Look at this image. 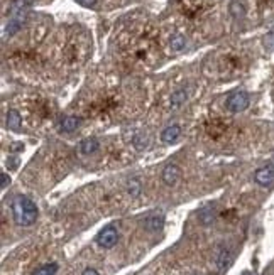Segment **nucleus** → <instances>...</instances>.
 <instances>
[{"label":"nucleus","instance_id":"21","mask_svg":"<svg viewBox=\"0 0 274 275\" xmlns=\"http://www.w3.org/2000/svg\"><path fill=\"white\" fill-rule=\"evenodd\" d=\"M81 275H100V274H98L95 269H85V270H83Z\"/></svg>","mask_w":274,"mask_h":275},{"label":"nucleus","instance_id":"13","mask_svg":"<svg viewBox=\"0 0 274 275\" xmlns=\"http://www.w3.org/2000/svg\"><path fill=\"white\" fill-rule=\"evenodd\" d=\"M169 48L174 53H180L186 48V37L183 36V34H174V36L169 39Z\"/></svg>","mask_w":274,"mask_h":275},{"label":"nucleus","instance_id":"9","mask_svg":"<svg viewBox=\"0 0 274 275\" xmlns=\"http://www.w3.org/2000/svg\"><path fill=\"white\" fill-rule=\"evenodd\" d=\"M80 123H81V120L78 119V117L70 115V117H65V119L61 120V123H59V128H61V132L71 133V132H75L78 127H80Z\"/></svg>","mask_w":274,"mask_h":275},{"label":"nucleus","instance_id":"17","mask_svg":"<svg viewBox=\"0 0 274 275\" xmlns=\"http://www.w3.org/2000/svg\"><path fill=\"white\" fill-rule=\"evenodd\" d=\"M127 191H129V194L132 196V198H137V196L141 194V183H139L137 179L129 181V186H127Z\"/></svg>","mask_w":274,"mask_h":275},{"label":"nucleus","instance_id":"7","mask_svg":"<svg viewBox=\"0 0 274 275\" xmlns=\"http://www.w3.org/2000/svg\"><path fill=\"white\" fill-rule=\"evenodd\" d=\"M162 225H164V214H162V213L149 214L148 218H146V221H144L146 230H149V231H159L162 228Z\"/></svg>","mask_w":274,"mask_h":275},{"label":"nucleus","instance_id":"18","mask_svg":"<svg viewBox=\"0 0 274 275\" xmlns=\"http://www.w3.org/2000/svg\"><path fill=\"white\" fill-rule=\"evenodd\" d=\"M75 2L80 3V5H83V7H88V9H91V7L97 5L98 0H75Z\"/></svg>","mask_w":274,"mask_h":275},{"label":"nucleus","instance_id":"15","mask_svg":"<svg viewBox=\"0 0 274 275\" xmlns=\"http://www.w3.org/2000/svg\"><path fill=\"white\" fill-rule=\"evenodd\" d=\"M58 272V263H46V265L39 267L33 275H54Z\"/></svg>","mask_w":274,"mask_h":275},{"label":"nucleus","instance_id":"12","mask_svg":"<svg viewBox=\"0 0 274 275\" xmlns=\"http://www.w3.org/2000/svg\"><path fill=\"white\" fill-rule=\"evenodd\" d=\"M215 263L218 267V270H225L227 267L232 263V253H230V250L227 248H222L220 251H218L217 258H215Z\"/></svg>","mask_w":274,"mask_h":275},{"label":"nucleus","instance_id":"6","mask_svg":"<svg viewBox=\"0 0 274 275\" xmlns=\"http://www.w3.org/2000/svg\"><path fill=\"white\" fill-rule=\"evenodd\" d=\"M181 137V127L180 125H169L161 133V140L164 144H174Z\"/></svg>","mask_w":274,"mask_h":275},{"label":"nucleus","instance_id":"1","mask_svg":"<svg viewBox=\"0 0 274 275\" xmlns=\"http://www.w3.org/2000/svg\"><path fill=\"white\" fill-rule=\"evenodd\" d=\"M12 216L19 226H31L38 219V206L27 196H15L12 201Z\"/></svg>","mask_w":274,"mask_h":275},{"label":"nucleus","instance_id":"16","mask_svg":"<svg viewBox=\"0 0 274 275\" xmlns=\"http://www.w3.org/2000/svg\"><path fill=\"white\" fill-rule=\"evenodd\" d=\"M230 14H232L234 17H237V19L244 17V14H245L244 5H242L240 2H237V0H234V2L230 3Z\"/></svg>","mask_w":274,"mask_h":275},{"label":"nucleus","instance_id":"3","mask_svg":"<svg viewBox=\"0 0 274 275\" xmlns=\"http://www.w3.org/2000/svg\"><path fill=\"white\" fill-rule=\"evenodd\" d=\"M117 242H118V231L115 226H105L100 233L97 235L98 246H102V248H105V250L114 248V246L117 245Z\"/></svg>","mask_w":274,"mask_h":275},{"label":"nucleus","instance_id":"5","mask_svg":"<svg viewBox=\"0 0 274 275\" xmlns=\"http://www.w3.org/2000/svg\"><path fill=\"white\" fill-rule=\"evenodd\" d=\"M181 178V169L176 166V164H168L162 171V183L166 186H174V184L180 181Z\"/></svg>","mask_w":274,"mask_h":275},{"label":"nucleus","instance_id":"2","mask_svg":"<svg viewBox=\"0 0 274 275\" xmlns=\"http://www.w3.org/2000/svg\"><path fill=\"white\" fill-rule=\"evenodd\" d=\"M225 107H227L229 112H232V113L244 112V110L249 107L247 92H244V90H235V92H232L227 96V100H225Z\"/></svg>","mask_w":274,"mask_h":275},{"label":"nucleus","instance_id":"10","mask_svg":"<svg viewBox=\"0 0 274 275\" xmlns=\"http://www.w3.org/2000/svg\"><path fill=\"white\" fill-rule=\"evenodd\" d=\"M7 128L14 132L21 130V113H19L17 110L12 108L7 112Z\"/></svg>","mask_w":274,"mask_h":275},{"label":"nucleus","instance_id":"20","mask_svg":"<svg viewBox=\"0 0 274 275\" xmlns=\"http://www.w3.org/2000/svg\"><path fill=\"white\" fill-rule=\"evenodd\" d=\"M10 184V178L5 174V172H2V187H7Z\"/></svg>","mask_w":274,"mask_h":275},{"label":"nucleus","instance_id":"14","mask_svg":"<svg viewBox=\"0 0 274 275\" xmlns=\"http://www.w3.org/2000/svg\"><path fill=\"white\" fill-rule=\"evenodd\" d=\"M186 96H188V95H186L185 90H178V92H174L171 95V107L173 108L181 107V105L186 101Z\"/></svg>","mask_w":274,"mask_h":275},{"label":"nucleus","instance_id":"19","mask_svg":"<svg viewBox=\"0 0 274 275\" xmlns=\"http://www.w3.org/2000/svg\"><path fill=\"white\" fill-rule=\"evenodd\" d=\"M19 164V159L17 157H9V160H7V166H9V169H15Z\"/></svg>","mask_w":274,"mask_h":275},{"label":"nucleus","instance_id":"11","mask_svg":"<svg viewBox=\"0 0 274 275\" xmlns=\"http://www.w3.org/2000/svg\"><path fill=\"white\" fill-rule=\"evenodd\" d=\"M98 147H100V144H98V140L93 139V137H88V139H83L81 144H80V151H81L83 155L93 154V152L98 151Z\"/></svg>","mask_w":274,"mask_h":275},{"label":"nucleus","instance_id":"4","mask_svg":"<svg viewBox=\"0 0 274 275\" xmlns=\"http://www.w3.org/2000/svg\"><path fill=\"white\" fill-rule=\"evenodd\" d=\"M254 179L259 186L263 187H269L274 186V166H264L261 169H257L256 174H254Z\"/></svg>","mask_w":274,"mask_h":275},{"label":"nucleus","instance_id":"8","mask_svg":"<svg viewBox=\"0 0 274 275\" xmlns=\"http://www.w3.org/2000/svg\"><path fill=\"white\" fill-rule=\"evenodd\" d=\"M198 219H200L201 225H212L213 219H215V206L213 204H206L198 211Z\"/></svg>","mask_w":274,"mask_h":275}]
</instances>
